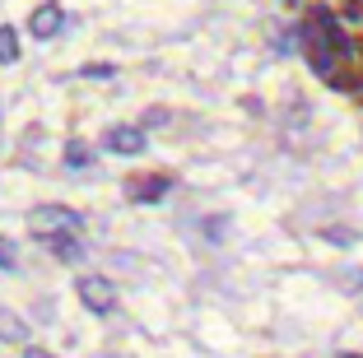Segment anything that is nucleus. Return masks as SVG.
<instances>
[{
  "label": "nucleus",
  "mask_w": 363,
  "mask_h": 358,
  "mask_svg": "<svg viewBox=\"0 0 363 358\" xmlns=\"http://www.w3.org/2000/svg\"><path fill=\"white\" fill-rule=\"evenodd\" d=\"M33 223H38V228H75V214L70 210H56V205H43V210L33 214Z\"/></svg>",
  "instance_id": "20e7f679"
},
{
  "label": "nucleus",
  "mask_w": 363,
  "mask_h": 358,
  "mask_svg": "<svg viewBox=\"0 0 363 358\" xmlns=\"http://www.w3.org/2000/svg\"><path fill=\"white\" fill-rule=\"evenodd\" d=\"M28 358H52V354H43V349H28Z\"/></svg>",
  "instance_id": "1a4fd4ad"
},
{
  "label": "nucleus",
  "mask_w": 363,
  "mask_h": 358,
  "mask_svg": "<svg viewBox=\"0 0 363 358\" xmlns=\"http://www.w3.org/2000/svg\"><path fill=\"white\" fill-rule=\"evenodd\" d=\"M84 74H89V79H107V74H112V65H89Z\"/></svg>",
  "instance_id": "0eeeda50"
},
{
  "label": "nucleus",
  "mask_w": 363,
  "mask_h": 358,
  "mask_svg": "<svg viewBox=\"0 0 363 358\" xmlns=\"http://www.w3.org/2000/svg\"><path fill=\"white\" fill-rule=\"evenodd\" d=\"M14 61H19V38H14V28H0V65Z\"/></svg>",
  "instance_id": "423d86ee"
},
{
  "label": "nucleus",
  "mask_w": 363,
  "mask_h": 358,
  "mask_svg": "<svg viewBox=\"0 0 363 358\" xmlns=\"http://www.w3.org/2000/svg\"><path fill=\"white\" fill-rule=\"evenodd\" d=\"M163 191H168V177H154V181H135V186H130V201H159Z\"/></svg>",
  "instance_id": "39448f33"
},
{
  "label": "nucleus",
  "mask_w": 363,
  "mask_h": 358,
  "mask_svg": "<svg viewBox=\"0 0 363 358\" xmlns=\"http://www.w3.org/2000/svg\"><path fill=\"white\" fill-rule=\"evenodd\" d=\"M61 23H65L61 5H38V10H33V19H28V33H33V38H56V33H61Z\"/></svg>",
  "instance_id": "f03ea898"
},
{
  "label": "nucleus",
  "mask_w": 363,
  "mask_h": 358,
  "mask_svg": "<svg viewBox=\"0 0 363 358\" xmlns=\"http://www.w3.org/2000/svg\"><path fill=\"white\" fill-rule=\"evenodd\" d=\"M103 145L112 149V154H140V149H145V130L140 126H112Z\"/></svg>",
  "instance_id": "7ed1b4c3"
},
{
  "label": "nucleus",
  "mask_w": 363,
  "mask_h": 358,
  "mask_svg": "<svg viewBox=\"0 0 363 358\" xmlns=\"http://www.w3.org/2000/svg\"><path fill=\"white\" fill-rule=\"evenodd\" d=\"M0 265H10V247L5 242H0Z\"/></svg>",
  "instance_id": "6e6552de"
},
{
  "label": "nucleus",
  "mask_w": 363,
  "mask_h": 358,
  "mask_svg": "<svg viewBox=\"0 0 363 358\" xmlns=\"http://www.w3.org/2000/svg\"><path fill=\"white\" fill-rule=\"evenodd\" d=\"M340 358H359V354H340Z\"/></svg>",
  "instance_id": "9d476101"
},
{
  "label": "nucleus",
  "mask_w": 363,
  "mask_h": 358,
  "mask_svg": "<svg viewBox=\"0 0 363 358\" xmlns=\"http://www.w3.org/2000/svg\"><path fill=\"white\" fill-rule=\"evenodd\" d=\"M79 303H84L89 312H112V307H117V293H112V284H107V279L84 274V279H79Z\"/></svg>",
  "instance_id": "f257e3e1"
}]
</instances>
